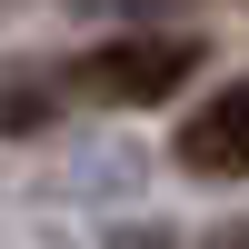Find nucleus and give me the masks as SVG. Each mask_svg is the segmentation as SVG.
Returning a JSON list of instances; mask_svg holds the SVG:
<instances>
[{
	"label": "nucleus",
	"mask_w": 249,
	"mask_h": 249,
	"mask_svg": "<svg viewBox=\"0 0 249 249\" xmlns=\"http://www.w3.org/2000/svg\"><path fill=\"white\" fill-rule=\"evenodd\" d=\"M70 10H110L120 20V10H170V0H70Z\"/></svg>",
	"instance_id": "nucleus-4"
},
{
	"label": "nucleus",
	"mask_w": 249,
	"mask_h": 249,
	"mask_svg": "<svg viewBox=\"0 0 249 249\" xmlns=\"http://www.w3.org/2000/svg\"><path fill=\"white\" fill-rule=\"evenodd\" d=\"M239 120H249V90H210L190 120H179V170L239 179Z\"/></svg>",
	"instance_id": "nucleus-2"
},
{
	"label": "nucleus",
	"mask_w": 249,
	"mask_h": 249,
	"mask_svg": "<svg viewBox=\"0 0 249 249\" xmlns=\"http://www.w3.org/2000/svg\"><path fill=\"white\" fill-rule=\"evenodd\" d=\"M190 70H199L190 30H120V40H100V50H80L70 80L90 100H110V110H160V100L190 90Z\"/></svg>",
	"instance_id": "nucleus-1"
},
{
	"label": "nucleus",
	"mask_w": 249,
	"mask_h": 249,
	"mask_svg": "<svg viewBox=\"0 0 249 249\" xmlns=\"http://www.w3.org/2000/svg\"><path fill=\"white\" fill-rule=\"evenodd\" d=\"M40 120H50L40 90H0V130H40Z\"/></svg>",
	"instance_id": "nucleus-3"
}]
</instances>
